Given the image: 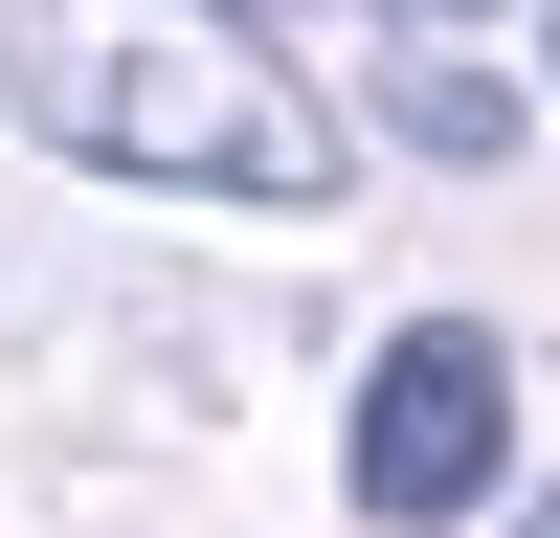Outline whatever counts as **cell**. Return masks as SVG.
<instances>
[{
  "instance_id": "1",
  "label": "cell",
  "mask_w": 560,
  "mask_h": 538,
  "mask_svg": "<svg viewBox=\"0 0 560 538\" xmlns=\"http://www.w3.org/2000/svg\"><path fill=\"white\" fill-rule=\"evenodd\" d=\"M23 113L113 179H202V202H337V134L202 0H23Z\"/></svg>"
},
{
  "instance_id": "2",
  "label": "cell",
  "mask_w": 560,
  "mask_h": 538,
  "mask_svg": "<svg viewBox=\"0 0 560 538\" xmlns=\"http://www.w3.org/2000/svg\"><path fill=\"white\" fill-rule=\"evenodd\" d=\"M516 471V359L471 337V314H427V337L359 382V516H404V538H448L471 493Z\"/></svg>"
},
{
  "instance_id": "3",
  "label": "cell",
  "mask_w": 560,
  "mask_h": 538,
  "mask_svg": "<svg viewBox=\"0 0 560 538\" xmlns=\"http://www.w3.org/2000/svg\"><path fill=\"white\" fill-rule=\"evenodd\" d=\"M404 134H427V157H516V90L493 68H404Z\"/></svg>"
},
{
  "instance_id": "4",
  "label": "cell",
  "mask_w": 560,
  "mask_h": 538,
  "mask_svg": "<svg viewBox=\"0 0 560 538\" xmlns=\"http://www.w3.org/2000/svg\"><path fill=\"white\" fill-rule=\"evenodd\" d=\"M404 23H471V0H404Z\"/></svg>"
},
{
  "instance_id": "5",
  "label": "cell",
  "mask_w": 560,
  "mask_h": 538,
  "mask_svg": "<svg viewBox=\"0 0 560 538\" xmlns=\"http://www.w3.org/2000/svg\"><path fill=\"white\" fill-rule=\"evenodd\" d=\"M538 538H560V516H538Z\"/></svg>"
}]
</instances>
